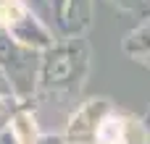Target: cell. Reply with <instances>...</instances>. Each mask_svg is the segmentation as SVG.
Here are the masks:
<instances>
[{
  "instance_id": "cell-2",
  "label": "cell",
  "mask_w": 150,
  "mask_h": 144,
  "mask_svg": "<svg viewBox=\"0 0 150 144\" xmlns=\"http://www.w3.org/2000/svg\"><path fill=\"white\" fill-rule=\"evenodd\" d=\"M40 60L42 52L18 45L11 34H5L0 29V73L11 89V94H16L18 100H29L37 102V76H40Z\"/></svg>"
},
{
  "instance_id": "cell-5",
  "label": "cell",
  "mask_w": 150,
  "mask_h": 144,
  "mask_svg": "<svg viewBox=\"0 0 150 144\" xmlns=\"http://www.w3.org/2000/svg\"><path fill=\"white\" fill-rule=\"evenodd\" d=\"M95 144H150V126L145 118H137L129 110L113 108L103 118Z\"/></svg>"
},
{
  "instance_id": "cell-11",
  "label": "cell",
  "mask_w": 150,
  "mask_h": 144,
  "mask_svg": "<svg viewBox=\"0 0 150 144\" xmlns=\"http://www.w3.org/2000/svg\"><path fill=\"white\" fill-rule=\"evenodd\" d=\"M105 3H111V5L119 8L121 13L137 18L140 24L150 18V0H105Z\"/></svg>"
},
{
  "instance_id": "cell-3",
  "label": "cell",
  "mask_w": 150,
  "mask_h": 144,
  "mask_svg": "<svg viewBox=\"0 0 150 144\" xmlns=\"http://www.w3.org/2000/svg\"><path fill=\"white\" fill-rule=\"evenodd\" d=\"M0 29L18 45L45 52L58 37L26 0H0Z\"/></svg>"
},
{
  "instance_id": "cell-8",
  "label": "cell",
  "mask_w": 150,
  "mask_h": 144,
  "mask_svg": "<svg viewBox=\"0 0 150 144\" xmlns=\"http://www.w3.org/2000/svg\"><path fill=\"white\" fill-rule=\"evenodd\" d=\"M8 134H11V139H13L16 144H34V139L42 134V131L37 129V118H34V102H32V105H24V108H21V110L13 115Z\"/></svg>"
},
{
  "instance_id": "cell-6",
  "label": "cell",
  "mask_w": 150,
  "mask_h": 144,
  "mask_svg": "<svg viewBox=\"0 0 150 144\" xmlns=\"http://www.w3.org/2000/svg\"><path fill=\"white\" fill-rule=\"evenodd\" d=\"M121 50L129 60H134L137 66L150 68V18L137 24V29H132L124 42H121Z\"/></svg>"
},
{
  "instance_id": "cell-1",
  "label": "cell",
  "mask_w": 150,
  "mask_h": 144,
  "mask_svg": "<svg viewBox=\"0 0 150 144\" xmlns=\"http://www.w3.org/2000/svg\"><path fill=\"white\" fill-rule=\"evenodd\" d=\"M92 71V47L87 37H58L40 60L34 100L71 105L82 97Z\"/></svg>"
},
{
  "instance_id": "cell-4",
  "label": "cell",
  "mask_w": 150,
  "mask_h": 144,
  "mask_svg": "<svg viewBox=\"0 0 150 144\" xmlns=\"http://www.w3.org/2000/svg\"><path fill=\"white\" fill-rule=\"evenodd\" d=\"M113 110V102L108 97H90L74 108V113L66 121V142L69 144H95L98 129L103 118Z\"/></svg>"
},
{
  "instance_id": "cell-9",
  "label": "cell",
  "mask_w": 150,
  "mask_h": 144,
  "mask_svg": "<svg viewBox=\"0 0 150 144\" xmlns=\"http://www.w3.org/2000/svg\"><path fill=\"white\" fill-rule=\"evenodd\" d=\"M32 8L37 16L53 29L55 37H63V21H66V0H32Z\"/></svg>"
},
{
  "instance_id": "cell-13",
  "label": "cell",
  "mask_w": 150,
  "mask_h": 144,
  "mask_svg": "<svg viewBox=\"0 0 150 144\" xmlns=\"http://www.w3.org/2000/svg\"><path fill=\"white\" fill-rule=\"evenodd\" d=\"M145 121H148V126H150V113H148V118H145Z\"/></svg>"
},
{
  "instance_id": "cell-7",
  "label": "cell",
  "mask_w": 150,
  "mask_h": 144,
  "mask_svg": "<svg viewBox=\"0 0 150 144\" xmlns=\"http://www.w3.org/2000/svg\"><path fill=\"white\" fill-rule=\"evenodd\" d=\"M92 5L95 0H66V21L63 37H82L92 24Z\"/></svg>"
},
{
  "instance_id": "cell-12",
  "label": "cell",
  "mask_w": 150,
  "mask_h": 144,
  "mask_svg": "<svg viewBox=\"0 0 150 144\" xmlns=\"http://www.w3.org/2000/svg\"><path fill=\"white\" fill-rule=\"evenodd\" d=\"M34 144H69L66 142V136L63 134H53V131H42L37 139H34Z\"/></svg>"
},
{
  "instance_id": "cell-10",
  "label": "cell",
  "mask_w": 150,
  "mask_h": 144,
  "mask_svg": "<svg viewBox=\"0 0 150 144\" xmlns=\"http://www.w3.org/2000/svg\"><path fill=\"white\" fill-rule=\"evenodd\" d=\"M24 105H32V102H29V100H18L16 94H0V139L8 134L13 115H16Z\"/></svg>"
}]
</instances>
